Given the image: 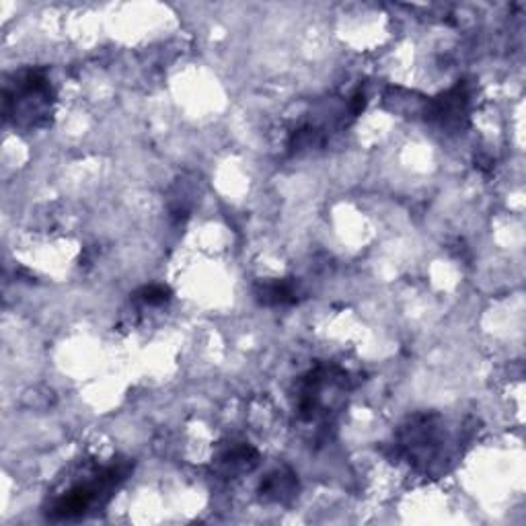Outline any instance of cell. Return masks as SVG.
<instances>
[{
  "mask_svg": "<svg viewBox=\"0 0 526 526\" xmlns=\"http://www.w3.org/2000/svg\"><path fill=\"white\" fill-rule=\"evenodd\" d=\"M130 473L128 461H111L101 467H83L74 479L66 483L50 504L46 506V514L52 520H77L87 514L101 510L124 479Z\"/></svg>",
  "mask_w": 526,
  "mask_h": 526,
  "instance_id": "6da1fadb",
  "label": "cell"
},
{
  "mask_svg": "<svg viewBox=\"0 0 526 526\" xmlns=\"http://www.w3.org/2000/svg\"><path fill=\"white\" fill-rule=\"evenodd\" d=\"M54 101V89L40 70L17 74L5 91V116L19 128H37L48 122Z\"/></svg>",
  "mask_w": 526,
  "mask_h": 526,
  "instance_id": "7a4b0ae2",
  "label": "cell"
},
{
  "mask_svg": "<svg viewBox=\"0 0 526 526\" xmlns=\"http://www.w3.org/2000/svg\"><path fill=\"white\" fill-rule=\"evenodd\" d=\"M350 389V374L337 366H317L298 383L296 411L303 422L327 420L340 395Z\"/></svg>",
  "mask_w": 526,
  "mask_h": 526,
  "instance_id": "3957f363",
  "label": "cell"
},
{
  "mask_svg": "<svg viewBox=\"0 0 526 526\" xmlns=\"http://www.w3.org/2000/svg\"><path fill=\"white\" fill-rule=\"evenodd\" d=\"M444 442L446 436L442 426L438 424V418L422 416L401 428L397 446L403 450L409 463L428 469L444 453Z\"/></svg>",
  "mask_w": 526,
  "mask_h": 526,
  "instance_id": "277c9868",
  "label": "cell"
},
{
  "mask_svg": "<svg viewBox=\"0 0 526 526\" xmlns=\"http://www.w3.org/2000/svg\"><path fill=\"white\" fill-rule=\"evenodd\" d=\"M469 95L465 85H457L442 97L434 99L428 107V120L436 122L442 128H461L463 120L467 118Z\"/></svg>",
  "mask_w": 526,
  "mask_h": 526,
  "instance_id": "5b68a950",
  "label": "cell"
},
{
  "mask_svg": "<svg viewBox=\"0 0 526 526\" xmlns=\"http://www.w3.org/2000/svg\"><path fill=\"white\" fill-rule=\"evenodd\" d=\"M257 465V450L249 444H231L224 448L216 467L224 477H237L241 473H249Z\"/></svg>",
  "mask_w": 526,
  "mask_h": 526,
  "instance_id": "8992f818",
  "label": "cell"
},
{
  "mask_svg": "<svg viewBox=\"0 0 526 526\" xmlns=\"http://www.w3.org/2000/svg\"><path fill=\"white\" fill-rule=\"evenodd\" d=\"M296 487V477L286 469H278L263 479L261 496L274 502H288L296 494Z\"/></svg>",
  "mask_w": 526,
  "mask_h": 526,
  "instance_id": "52a82bcc",
  "label": "cell"
},
{
  "mask_svg": "<svg viewBox=\"0 0 526 526\" xmlns=\"http://www.w3.org/2000/svg\"><path fill=\"white\" fill-rule=\"evenodd\" d=\"M257 298L263 305H286V303H294L296 292L288 282L278 280V282L263 284L257 290Z\"/></svg>",
  "mask_w": 526,
  "mask_h": 526,
  "instance_id": "ba28073f",
  "label": "cell"
},
{
  "mask_svg": "<svg viewBox=\"0 0 526 526\" xmlns=\"http://www.w3.org/2000/svg\"><path fill=\"white\" fill-rule=\"evenodd\" d=\"M136 300H140V303H144V305H163L169 300V290L165 286H159V284L144 286L136 294Z\"/></svg>",
  "mask_w": 526,
  "mask_h": 526,
  "instance_id": "9c48e42d",
  "label": "cell"
}]
</instances>
